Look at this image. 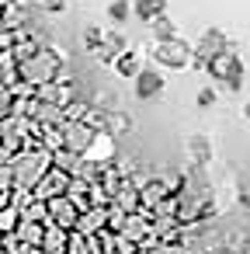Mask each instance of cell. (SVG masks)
<instances>
[{
	"label": "cell",
	"mask_w": 250,
	"mask_h": 254,
	"mask_svg": "<svg viewBox=\"0 0 250 254\" xmlns=\"http://www.w3.org/2000/svg\"><path fill=\"white\" fill-rule=\"evenodd\" d=\"M59 70H63V53H56V49H39V53H32L28 60L18 63V80L35 91V87H42V84L59 80Z\"/></svg>",
	"instance_id": "obj_1"
},
{
	"label": "cell",
	"mask_w": 250,
	"mask_h": 254,
	"mask_svg": "<svg viewBox=\"0 0 250 254\" xmlns=\"http://www.w3.org/2000/svg\"><path fill=\"white\" fill-rule=\"evenodd\" d=\"M7 164H11L14 188H18V191H32V188L49 174V167H52V153H46V150H21V153H14Z\"/></svg>",
	"instance_id": "obj_2"
},
{
	"label": "cell",
	"mask_w": 250,
	"mask_h": 254,
	"mask_svg": "<svg viewBox=\"0 0 250 254\" xmlns=\"http://www.w3.org/2000/svg\"><path fill=\"white\" fill-rule=\"evenodd\" d=\"M205 70H208L219 84H226L229 91H240V87H243V63H240V56H236L233 49H222L219 56H212V60L205 63Z\"/></svg>",
	"instance_id": "obj_3"
},
{
	"label": "cell",
	"mask_w": 250,
	"mask_h": 254,
	"mask_svg": "<svg viewBox=\"0 0 250 254\" xmlns=\"http://www.w3.org/2000/svg\"><path fill=\"white\" fill-rule=\"evenodd\" d=\"M153 60H156L160 66L184 70V66H191V63H195V53H191V46H188L184 39H167V42H156Z\"/></svg>",
	"instance_id": "obj_4"
},
{
	"label": "cell",
	"mask_w": 250,
	"mask_h": 254,
	"mask_svg": "<svg viewBox=\"0 0 250 254\" xmlns=\"http://www.w3.org/2000/svg\"><path fill=\"white\" fill-rule=\"evenodd\" d=\"M98 136V129L94 126H87V119H73V122H63V150H70V153H77V157H84L87 153V146H91V139Z\"/></svg>",
	"instance_id": "obj_5"
},
{
	"label": "cell",
	"mask_w": 250,
	"mask_h": 254,
	"mask_svg": "<svg viewBox=\"0 0 250 254\" xmlns=\"http://www.w3.org/2000/svg\"><path fill=\"white\" fill-rule=\"evenodd\" d=\"M66 185H70V174L66 171H59V167H49V174L28 191L35 202H49V198H56V195H66Z\"/></svg>",
	"instance_id": "obj_6"
},
{
	"label": "cell",
	"mask_w": 250,
	"mask_h": 254,
	"mask_svg": "<svg viewBox=\"0 0 250 254\" xmlns=\"http://www.w3.org/2000/svg\"><path fill=\"white\" fill-rule=\"evenodd\" d=\"M150 230H153V219H150V212L146 209H139V212H129L125 219H122V226H118V237H125L129 244H143L146 237H150Z\"/></svg>",
	"instance_id": "obj_7"
},
{
	"label": "cell",
	"mask_w": 250,
	"mask_h": 254,
	"mask_svg": "<svg viewBox=\"0 0 250 254\" xmlns=\"http://www.w3.org/2000/svg\"><path fill=\"white\" fill-rule=\"evenodd\" d=\"M222 49H229V42H226V35L219 32V28H208L201 39H198V49H191L195 53V63L191 66H205L212 56H219Z\"/></svg>",
	"instance_id": "obj_8"
},
{
	"label": "cell",
	"mask_w": 250,
	"mask_h": 254,
	"mask_svg": "<svg viewBox=\"0 0 250 254\" xmlns=\"http://www.w3.org/2000/svg\"><path fill=\"white\" fill-rule=\"evenodd\" d=\"M46 212H49V226H59V230H73V223H77V216H80L66 195L49 198V202H46Z\"/></svg>",
	"instance_id": "obj_9"
},
{
	"label": "cell",
	"mask_w": 250,
	"mask_h": 254,
	"mask_svg": "<svg viewBox=\"0 0 250 254\" xmlns=\"http://www.w3.org/2000/svg\"><path fill=\"white\" fill-rule=\"evenodd\" d=\"M104 226H108V209H101V205H91V209H84V212L77 216V223H73V233H80V237H98Z\"/></svg>",
	"instance_id": "obj_10"
},
{
	"label": "cell",
	"mask_w": 250,
	"mask_h": 254,
	"mask_svg": "<svg viewBox=\"0 0 250 254\" xmlns=\"http://www.w3.org/2000/svg\"><path fill=\"white\" fill-rule=\"evenodd\" d=\"M160 91H163V73L143 66V70L136 73V98H139V101H150V98H156Z\"/></svg>",
	"instance_id": "obj_11"
},
{
	"label": "cell",
	"mask_w": 250,
	"mask_h": 254,
	"mask_svg": "<svg viewBox=\"0 0 250 254\" xmlns=\"http://www.w3.org/2000/svg\"><path fill=\"white\" fill-rule=\"evenodd\" d=\"M115 157V139L108 136V132H98L94 139H91V146H87V153H84V160H91V164H108Z\"/></svg>",
	"instance_id": "obj_12"
},
{
	"label": "cell",
	"mask_w": 250,
	"mask_h": 254,
	"mask_svg": "<svg viewBox=\"0 0 250 254\" xmlns=\"http://www.w3.org/2000/svg\"><path fill=\"white\" fill-rule=\"evenodd\" d=\"M111 205L122 209L125 216H129V212H139V188H136V185H115V191H111Z\"/></svg>",
	"instance_id": "obj_13"
},
{
	"label": "cell",
	"mask_w": 250,
	"mask_h": 254,
	"mask_svg": "<svg viewBox=\"0 0 250 254\" xmlns=\"http://www.w3.org/2000/svg\"><path fill=\"white\" fill-rule=\"evenodd\" d=\"M111 66H115V73H118V77L136 80V73L143 70V56H139V53H132V49H125V53H118V56L111 60Z\"/></svg>",
	"instance_id": "obj_14"
},
{
	"label": "cell",
	"mask_w": 250,
	"mask_h": 254,
	"mask_svg": "<svg viewBox=\"0 0 250 254\" xmlns=\"http://www.w3.org/2000/svg\"><path fill=\"white\" fill-rule=\"evenodd\" d=\"M66 237H70V230H59V226H46L39 251H42V254H66Z\"/></svg>",
	"instance_id": "obj_15"
},
{
	"label": "cell",
	"mask_w": 250,
	"mask_h": 254,
	"mask_svg": "<svg viewBox=\"0 0 250 254\" xmlns=\"http://www.w3.org/2000/svg\"><path fill=\"white\" fill-rule=\"evenodd\" d=\"M42 233H46L42 223L18 219V226H14V240H18V244H28V247H39V244H42Z\"/></svg>",
	"instance_id": "obj_16"
},
{
	"label": "cell",
	"mask_w": 250,
	"mask_h": 254,
	"mask_svg": "<svg viewBox=\"0 0 250 254\" xmlns=\"http://www.w3.org/2000/svg\"><path fill=\"white\" fill-rule=\"evenodd\" d=\"M132 14L143 18V21H156L160 14H167V0H136Z\"/></svg>",
	"instance_id": "obj_17"
},
{
	"label": "cell",
	"mask_w": 250,
	"mask_h": 254,
	"mask_svg": "<svg viewBox=\"0 0 250 254\" xmlns=\"http://www.w3.org/2000/svg\"><path fill=\"white\" fill-rule=\"evenodd\" d=\"M188 153H191V160H198L201 167L212 160V150H208V139H205V136H195V139L188 143Z\"/></svg>",
	"instance_id": "obj_18"
},
{
	"label": "cell",
	"mask_w": 250,
	"mask_h": 254,
	"mask_svg": "<svg viewBox=\"0 0 250 254\" xmlns=\"http://www.w3.org/2000/svg\"><path fill=\"white\" fill-rule=\"evenodd\" d=\"M18 219H21V212H18L14 205H0V237H7V233H14Z\"/></svg>",
	"instance_id": "obj_19"
},
{
	"label": "cell",
	"mask_w": 250,
	"mask_h": 254,
	"mask_svg": "<svg viewBox=\"0 0 250 254\" xmlns=\"http://www.w3.org/2000/svg\"><path fill=\"white\" fill-rule=\"evenodd\" d=\"M153 25V35H156V42H167V39H177V28H174V21L167 18V14H160L156 21H150Z\"/></svg>",
	"instance_id": "obj_20"
},
{
	"label": "cell",
	"mask_w": 250,
	"mask_h": 254,
	"mask_svg": "<svg viewBox=\"0 0 250 254\" xmlns=\"http://www.w3.org/2000/svg\"><path fill=\"white\" fill-rule=\"evenodd\" d=\"M108 18L111 21H129L132 18V4H129V0H111V4H108Z\"/></svg>",
	"instance_id": "obj_21"
},
{
	"label": "cell",
	"mask_w": 250,
	"mask_h": 254,
	"mask_svg": "<svg viewBox=\"0 0 250 254\" xmlns=\"http://www.w3.org/2000/svg\"><path fill=\"white\" fill-rule=\"evenodd\" d=\"M146 254H188V251H184V244H177V240H156Z\"/></svg>",
	"instance_id": "obj_22"
},
{
	"label": "cell",
	"mask_w": 250,
	"mask_h": 254,
	"mask_svg": "<svg viewBox=\"0 0 250 254\" xmlns=\"http://www.w3.org/2000/svg\"><path fill=\"white\" fill-rule=\"evenodd\" d=\"M11 112H14V94H11V87L0 84V119H7Z\"/></svg>",
	"instance_id": "obj_23"
},
{
	"label": "cell",
	"mask_w": 250,
	"mask_h": 254,
	"mask_svg": "<svg viewBox=\"0 0 250 254\" xmlns=\"http://www.w3.org/2000/svg\"><path fill=\"white\" fill-rule=\"evenodd\" d=\"M35 7H42L46 14H63L66 11V0H35Z\"/></svg>",
	"instance_id": "obj_24"
},
{
	"label": "cell",
	"mask_w": 250,
	"mask_h": 254,
	"mask_svg": "<svg viewBox=\"0 0 250 254\" xmlns=\"http://www.w3.org/2000/svg\"><path fill=\"white\" fill-rule=\"evenodd\" d=\"M101 42H104V32H101V28H87V32H84V46H87L91 53H94Z\"/></svg>",
	"instance_id": "obj_25"
},
{
	"label": "cell",
	"mask_w": 250,
	"mask_h": 254,
	"mask_svg": "<svg viewBox=\"0 0 250 254\" xmlns=\"http://www.w3.org/2000/svg\"><path fill=\"white\" fill-rule=\"evenodd\" d=\"M198 105H205V108H208V105H215V91H212V87H205V91L198 94Z\"/></svg>",
	"instance_id": "obj_26"
},
{
	"label": "cell",
	"mask_w": 250,
	"mask_h": 254,
	"mask_svg": "<svg viewBox=\"0 0 250 254\" xmlns=\"http://www.w3.org/2000/svg\"><path fill=\"white\" fill-rule=\"evenodd\" d=\"M243 115H247V122H250V98H247V105H243Z\"/></svg>",
	"instance_id": "obj_27"
},
{
	"label": "cell",
	"mask_w": 250,
	"mask_h": 254,
	"mask_svg": "<svg viewBox=\"0 0 250 254\" xmlns=\"http://www.w3.org/2000/svg\"><path fill=\"white\" fill-rule=\"evenodd\" d=\"M0 205H7V195H4V191H0Z\"/></svg>",
	"instance_id": "obj_28"
}]
</instances>
